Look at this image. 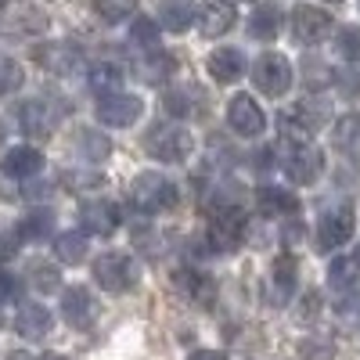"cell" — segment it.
<instances>
[{"label": "cell", "instance_id": "ba28073f", "mask_svg": "<svg viewBox=\"0 0 360 360\" xmlns=\"http://www.w3.org/2000/svg\"><path fill=\"white\" fill-rule=\"evenodd\" d=\"M353 238V209L349 205H339V209H328L321 217V227H317V249L321 252H335L339 245H346Z\"/></svg>", "mask_w": 360, "mask_h": 360}, {"label": "cell", "instance_id": "9c48e42d", "mask_svg": "<svg viewBox=\"0 0 360 360\" xmlns=\"http://www.w3.org/2000/svg\"><path fill=\"white\" fill-rule=\"evenodd\" d=\"M295 270H299V263H295L292 252L274 256L270 274H266V303L270 307H285L292 299V292H295Z\"/></svg>", "mask_w": 360, "mask_h": 360}, {"label": "cell", "instance_id": "4316f807", "mask_svg": "<svg viewBox=\"0 0 360 360\" xmlns=\"http://www.w3.org/2000/svg\"><path fill=\"white\" fill-rule=\"evenodd\" d=\"M54 231V213L51 209H33L22 224H18V234L29 238V242H40V238H47Z\"/></svg>", "mask_w": 360, "mask_h": 360}, {"label": "cell", "instance_id": "836d02e7", "mask_svg": "<svg viewBox=\"0 0 360 360\" xmlns=\"http://www.w3.org/2000/svg\"><path fill=\"white\" fill-rule=\"evenodd\" d=\"M335 51H339V58H346V62H360V29L356 25H342L339 29Z\"/></svg>", "mask_w": 360, "mask_h": 360}, {"label": "cell", "instance_id": "d6986e66", "mask_svg": "<svg viewBox=\"0 0 360 360\" xmlns=\"http://www.w3.org/2000/svg\"><path fill=\"white\" fill-rule=\"evenodd\" d=\"M51 324H54V317H51V310L40 307V303H25V307H18V314H15V332H18L22 339H44V335L51 332Z\"/></svg>", "mask_w": 360, "mask_h": 360}, {"label": "cell", "instance_id": "8d00e7d4", "mask_svg": "<svg viewBox=\"0 0 360 360\" xmlns=\"http://www.w3.org/2000/svg\"><path fill=\"white\" fill-rule=\"evenodd\" d=\"M18 299H22V281L15 274H8V270H0V307L18 303Z\"/></svg>", "mask_w": 360, "mask_h": 360}, {"label": "cell", "instance_id": "ffe728a7", "mask_svg": "<svg viewBox=\"0 0 360 360\" xmlns=\"http://www.w3.org/2000/svg\"><path fill=\"white\" fill-rule=\"evenodd\" d=\"M256 205H259L263 217H292V213H299V198L288 188H278V184H263L259 195H256Z\"/></svg>", "mask_w": 360, "mask_h": 360}, {"label": "cell", "instance_id": "f35d334b", "mask_svg": "<svg viewBox=\"0 0 360 360\" xmlns=\"http://www.w3.org/2000/svg\"><path fill=\"white\" fill-rule=\"evenodd\" d=\"M18 231H4V234H0V259H8L15 249H18Z\"/></svg>", "mask_w": 360, "mask_h": 360}, {"label": "cell", "instance_id": "7bdbcfd3", "mask_svg": "<svg viewBox=\"0 0 360 360\" xmlns=\"http://www.w3.org/2000/svg\"><path fill=\"white\" fill-rule=\"evenodd\" d=\"M353 259H356V266H360V245H356V252H353Z\"/></svg>", "mask_w": 360, "mask_h": 360}, {"label": "cell", "instance_id": "ac0fdd59", "mask_svg": "<svg viewBox=\"0 0 360 360\" xmlns=\"http://www.w3.org/2000/svg\"><path fill=\"white\" fill-rule=\"evenodd\" d=\"M205 69H209V76H213L217 83H234V79H242V72H245V58H242V51H234V47H217L213 54L205 58Z\"/></svg>", "mask_w": 360, "mask_h": 360}, {"label": "cell", "instance_id": "1f68e13d", "mask_svg": "<svg viewBox=\"0 0 360 360\" xmlns=\"http://www.w3.org/2000/svg\"><path fill=\"white\" fill-rule=\"evenodd\" d=\"M119 83H123V72L115 65H98L90 72V86L98 90V98H108V94H119Z\"/></svg>", "mask_w": 360, "mask_h": 360}, {"label": "cell", "instance_id": "8fae6325", "mask_svg": "<svg viewBox=\"0 0 360 360\" xmlns=\"http://www.w3.org/2000/svg\"><path fill=\"white\" fill-rule=\"evenodd\" d=\"M227 123H231L234 134H242V137H259L266 130V115L249 94H238L227 105Z\"/></svg>", "mask_w": 360, "mask_h": 360}, {"label": "cell", "instance_id": "d4e9b609", "mask_svg": "<svg viewBox=\"0 0 360 360\" xmlns=\"http://www.w3.org/2000/svg\"><path fill=\"white\" fill-rule=\"evenodd\" d=\"M176 285L184 288L195 303H202V307L213 303V281L205 274H198V270H176Z\"/></svg>", "mask_w": 360, "mask_h": 360}, {"label": "cell", "instance_id": "484cf974", "mask_svg": "<svg viewBox=\"0 0 360 360\" xmlns=\"http://www.w3.org/2000/svg\"><path fill=\"white\" fill-rule=\"evenodd\" d=\"M54 256L62 259V263H83L86 259V238L79 231H65V234H58V242H54Z\"/></svg>", "mask_w": 360, "mask_h": 360}, {"label": "cell", "instance_id": "4dcf8cb0", "mask_svg": "<svg viewBox=\"0 0 360 360\" xmlns=\"http://www.w3.org/2000/svg\"><path fill=\"white\" fill-rule=\"evenodd\" d=\"M130 44H137L144 51H155L159 47V22L155 18H134L130 22Z\"/></svg>", "mask_w": 360, "mask_h": 360}, {"label": "cell", "instance_id": "ee69618b", "mask_svg": "<svg viewBox=\"0 0 360 360\" xmlns=\"http://www.w3.org/2000/svg\"><path fill=\"white\" fill-rule=\"evenodd\" d=\"M4 4H8V0H0V11H4Z\"/></svg>", "mask_w": 360, "mask_h": 360}, {"label": "cell", "instance_id": "60d3db41", "mask_svg": "<svg viewBox=\"0 0 360 360\" xmlns=\"http://www.w3.org/2000/svg\"><path fill=\"white\" fill-rule=\"evenodd\" d=\"M188 360H227V356H224L220 349H195Z\"/></svg>", "mask_w": 360, "mask_h": 360}, {"label": "cell", "instance_id": "30bf717a", "mask_svg": "<svg viewBox=\"0 0 360 360\" xmlns=\"http://www.w3.org/2000/svg\"><path fill=\"white\" fill-rule=\"evenodd\" d=\"M18 123L29 137H47L58 123H62V108L47 98H33L18 108Z\"/></svg>", "mask_w": 360, "mask_h": 360}, {"label": "cell", "instance_id": "7a4b0ae2", "mask_svg": "<svg viewBox=\"0 0 360 360\" xmlns=\"http://www.w3.org/2000/svg\"><path fill=\"white\" fill-rule=\"evenodd\" d=\"M195 148V137L180 123H155L144 134V152L159 162H184Z\"/></svg>", "mask_w": 360, "mask_h": 360}, {"label": "cell", "instance_id": "cb8c5ba5", "mask_svg": "<svg viewBox=\"0 0 360 360\" xmlns=\"http://www.w3.org/2000/svg\"><path fill=\"white\" fill-rule=\"evenodd\" d=\"M281 29V11L274 4H259L252 15H249V33L256 40H274Z\"/></svg>", "mask_w": 360, "mask_h": 360}, {"label": "cell", "instance_id": "74e56055", "mask_svg": "<svg viewBox=\"0 0 360 360\" xmlns=\"http://www.w3.org/2000/svg\"><path fill=\"white\" fill-rule=\"evenodd\" d=\"M33 285L44 288V292L58 288V270H54L51 263H33Z\"/></svg>", "mask_w": 360, "mask_h": 360}, {"label": "cell", "instance_id": "ab89813d", "mask_svg": "<svg viewBox=\"0 0 360 360\" xmlns=\"http://www.w3.org/2000/svg\"><path fill=\"white\" fill-rule=\"evenodd\" d=\"M303 303H307V307H299V321H303V317L310 321V317L317 314V292H307V295H303Z\"/></svg>", "mask_w": 360, "mask_h": 360}, {"label": "cell", "instance_id": "f1b7e54d", "mask_svg": "<svg viewBox=\"0 0 360 360\" xmlns=\"http://www.w3.org/2000/svg\"><path fill=\"white\" fill-rule=\"evenodd\" d=\"M47 29V15H37V11H18L11 22H4V33L8 37H29V33H44Z\"/></svg>", "mask_w": 360, "mask_h": 360}, {"label": "cell", "instance_id": "5bb4252c", "mask_svg": "<svg viewBox=\"0 0 360 360\" xmlns=\"http://www.w3.org/2000/svg\"><path fill=\"white\" fill-rule=\"evenodd\" d=\"M234 22H238V11H234L231 0H205V4L198 8V29H202V37H209V40L231 33Z\"/></svg>", "mask_w": 360, "mask_h": 360}, {"label": "cell", "instance_id": "603a6c76", "mask_svg": "<svg viewBox=\"0 0 360 360\" xmlns=\"http://www.w3.org/2000/svg\"><path fill=\"white\" fill-rule=\"evenodd\" d=\"M173 72H176V62H173V58H169L166 51H152L148 58H141V62H137V76H141L148 86L166 83Z\"/></svg>", "mask_w": 360, "mask_h": 360}, {"label": "cell", "instance_id": "6da1fadb", "mask_svg": "<svg viewBox=\"0 0 360 360\" xmlns=\"http://www.w3.org/2000/svg\"><path fill=\"white\" fill-rule=\"evenodd\" d=\"M176 184L169 176H162L159 169L137 173V180L130 184V205L137 213H166V209L176 205Z\"/></svg>", "mask_w": 360, "mask_h": 360}, {"label": "cell", "instance_id": "2e32d148", "mask_svg": "<svg viewBox=\"0 0 360 360\" xmlns=\"http://www.w3.org/2000/svg\"><path fill=\"white\" fill-rule=\"evenodd\" d=\"M166 112L169 115H180V119H191V115H202L205 112V90L198 83H180V86H169L166 90Z\"/></svg>", "mask_w": 360, "mask_h": 360}, {"label": "cell", "instance_id": "5b68a950", "mask_svg": "<svg viewBox=\"0 0 360 360\" xmlns=\"http://www.w3.org/2000/svg\"><path fill=\"white\" fill-rule=\"evenodd\" d=\"M37 62L54 72V76H62V79H72L79 72H86V58L76 44H65V40H58V44H44L37 47Z\"/></svg>", "mask_w": 360, "mask_h": 360}, {"label": "cell", "instance_id": "8992f818", "mask_svg": "<svg viewBox=\"0 0 360 360\" xmlns=\"http://www.w3.org/2000/svg\"><path fill=\"white\" fill-rule=\"evenodd\" d=\"M94 281L105 288V292H127L134 288L137 274H134V263L123 256V252H105L101 259H94Z\"/></svg>", "mask_w": 360, "mask_h": 360}, {"label": "cell", "instance_id": "e575fe53", "mask_svg": "<svg viewBox=\"0 0 360 360\" xmlns=\"http://www.w3.org/2000/svg\"><path fill=\"white\" fill-rule=\"evenodd\" d=\"M22 65L11 62V58H0V98L4 94H15V90L22 86Z\"/></svg>", "mask_w": 360, "mask_h": 360}, {"label": "cell", "instance_id": "52a82bcc", "mask_svg": "<svg viewBox=\"0 0 360 360\" xmlns=\"http://www.w3.org/2000/svg\"><path fill=\"white\" fill-rule=\"evenodd\" d=\"M281 166L295 184H314L324 169V155H321V148H314V141L310 144H292V148H285Z\"/></svg>", "mask_w": 360, "mask_h": 360}, {"label": "cell", "instance_id": "44dd1931", "mask_svg": "<svg viewBox=\"0 0 360 360\" xmlns=\"http://www.w3.org/2000/svg\"><path fill=\"white\" fill-rule=\"evenodd\" d=\"M44 169V155L37 152V148H11V152L4 155V162H0V173L4 176H37Z\"/></svg>", "mask_w": 360, "mask_h": 360}, {"label": "cell", "instance_id": "83f0119b", "mask_svg": "<svg viewBox=\"0 0 360 360\" xmlns=\"http://www.w3.org/2000/svg\"><path fill=\"white\" fill-rule=\"evenodd\" d=\"M137 11V0H94V15L105 25H119Z\"/></svg>", "mask_w": 360, "mask_h": 360}, {"label": "cell", "instance_id": "7402d4cb", "mask_svg": "<svg viewBox=\"0 0 360 360\" xmlns=\"http://www.w3.org/2000/svg\"><path fill=\"white\" fill-rule=\"evenodd\" d=\"M191 22H198V11L191 0H162L159 4V25L169 29V33H184Z\"/></svg>", "mask_w": 360, "mask_h": 360}, {"label": "cell", "instance_id": "b9f144b4", "mask_svg": "<svg viewBox=\"0 0 360 360\" xmlns=\"http://www.w3.org/2000/svg\"><path fill=\"white\" fill-rule=\"evenodd\" d=\"M8 360H33V356H25V353H11Z\"/></svg>", "mask_w": 360, "mask_h": 360}, {"label": "cell", "instance_id": "3957f363", "mask_svg": "<svg viewBox=\"0 0 360 360\" xmlns=\"http://www.w3.org/2000/svg\"><path fill=\"white\" fill-rule=\"evenodd\" d=\"M205 238H209V245H213L217 252H234L238 245H242V238H245V213L238 205L217 209V213L209 217Z\"/></svg>", "mask_w": 360, "mask_h": 360}, {"label": "cell", "instance_id": "277c9868", "mask_svg": "<svg viewBox=\"0 0 360 360\" xmlns=\"http://www.w3.org/2000/svg\"><path fill=\"white\" fill-rule=\"evenodd\" d=\"M252 83L263 90L266 98H281L288 94V86H292V62L285 54H263L259 62L252 65Z\"/></svg>", "mask_w": 360, "mask_h": 360}, {"label": "cell", "instance_id": "d6a6232c", "mask_svg": "<svg viewBox=\"0 0 360 360\" xmlns=\"http://www.w3.org/2000/svg\"><path fill=\"white\" fill-rule=\"evenodd\" d=\"M332 137H335L339 148H360V115L356 112L342 115L335 123V130H332Z\"/></svg>", "mask_w": 360, "mask_h": 360}, {"label": "cell", "instance_id": "f546056e", "mask_svg": "<svg viewBox=\"0 0 360 360\" xmlns=\"http://www.w3.org/2000/svg\"><path fill=\"white\" fill-rule=\"evenodd\" d=\"M356 278H360V266H356V259H346V256H339L332 266H328V285H332V288H342V292H349V288L356 285Z\"/></svg>", "mask_w": 360, "mask_h": 360}, {"label": "cell", "instance_id": "9a60e30c", "mask_svg": "<svg viewBox=\"0 0 360 360\" xmlns=\"http://www.w3.org/2000/svg\"><path fill=\"white\" fill-rule=\"evenodd\" d=\"M79 224L86 234H112L119 227V205L108 202V198H90L79 205Z\"/></svg>", "mask_w": 360, "mask_h": 360}, {"label": "cell", "instance_id": "f6af8a7d", "mask_svg": "<svg viewBox=\"0 0 360 360\" xmlns=\"http://www.w3.org/2000/svg\"><path fill=\"white\" fill-rule=\"evenodd\" d=\"M328 4H339V0H328Z\"/></svg>", "mask_w": 360, "mask_h": 360}, {"label": "cell", "instance_id": "e0dca14e", "mask_svg": "<svg viewBox=\"0 0 360 360\" xmlns=\"http://www.w3.org/2000/svg\"><path fill=\"white\" fill-rule=\"evenodd\" d=\"M62 314H65V321L72 324V328H86L98 321V303H94V295H90L86 288H65V295H62Z\"/></svg>", "mask_w": 360, "mask_h": 360}, {"label": "cell", "instance_id": "7c38bea8", "mask_svg": "<svg viewBox=\"0 0 360 360\" xmlns=\"http://www.w3.org/2000/svg\"><path fill=\"white\" fill-rule=\"evenodd\" d=\"M141 112H144V101L137 94H123V90L98 101V119L105 127H130L141 119Z\"/></svg>", "mask_w": 360, "mask_h": 360}, {"label": "cell", "instance_id": "4fadbf2b", "mask_svg": "<svg viewBox=\"0 0 360 360\" xmlns=\"http://www.w3.org/2000/svg\"><path fill=\"white\" fill-rule=\"evenodd\" d=\"M332 33V15L321 11V8H295L292 11V37L299 44H317Z\"/></svg>", "mask_w": 360, "mask_h": 360}, {"label": "cell", "instance_id": "d590c367", "mask_svg": "<svg viewBox=\"0 0 360 360\" xmlns=\"http://www.w3.org/2000/svg\"><path fill=\"white\" fill-rule=\"evenodd\" d=\"M83 152H86V159H105L112 152V144L98 130H83Z\"/></svg>", "mask_w": 360, "mask_h": 360}]
</instances>
